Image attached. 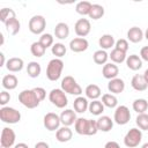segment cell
I'll return each instance as SVG.
<instances>
[{"label":"cell","mask_w":148,"mask_h":148,"mask_svg":"<svg viewBox=\"0 0 148 148\" xmlns=\"http://www.w3.org/2000/svg\"><path fill=\"white\" fill-rule=\"evenodd\" d=\"M74 128L75 132L80 135H95L98 132V127H97V121L94 119H87L83 117H80L76 119L75 124H74Z\"/></svg>","instance_id":"cell-1"},{"label":"cell","mask_w":148,"mask_h":148,"mask_svg":"<svg viewBox=\"0 0 148 148\" xmlns=\"http://www.w3.org/2000/svg\"><path fill=\"white\" fill-rule=\"evenodd\" d=\"M64 69V61L59 58L51 59L46 67V77L50 81H57L60 79Z\"/></svg>","instance_id":"cell-2"},{"label":"cell","mask_w":148,"mask_h":148,"mask_svg":"<svg viewBox=\"0 0 148 148\" xmlns=\"http://www.w3.org/2000/svg\"><path fill=\"white\" fill-rule=\"evenodd\" d=\"M18 102L28 108V109H35L39 105V99L37 98L34 89H24L18 94Z\"/></svg>","instance_id":"cell-3"},{"label":"cell","mask_w":148,"mask_h":148,"mask_svg":"<svg viewBox=\"0 0 148 148\" xmlns=\"http://www.w3.org/2000/svg\"><path fill=\"white\" fill-rule=\"evenodd\" d=\"M60 88H61L66 94H69V95L81 96V94H82V88H81L80 84L76 82V80H75L73 76H71V75H67V76H65V77L61 80Z\"/></svg>","instance_id":"cell-4"},{"label":"cell","mask_w":148,"mask_h":148,"mask_svg":"<svg viewBox=\"0 0 148 148\" xmlns=\"http://www.w3.org/2000/svg\"><path fill=\"white\" fill-rule=\"evenodd\" d=\"M49 99L58 109H64L68 104V98L66 96V92L61 88H54V89H52L49 92Z\"/></svg>","instance_id":"cell-5"},{"label":"cell","mask_w":148,"mask_h":148,"mask_svg":"<svg viewBox=\"0 0 148 148\" xmlns=\"http://www.w3.org/2000/svg\"><path fill=\"white\" fill-rule=\"evenodd\" d=\"M0 119L6 124H16L21 120V113L14 108L2 106L0 109Z\"/></svg>","instance_id":"cell-6"},{"label":"cell","mask_w":148,"mask_h":148,"mask_svg":"<svg viewBox=\"0 0 148 148\" xmlns=\"http://www.w3.org/2000/svg\"><path fill=\"white\" fill-rule=\"evenodd\" d=\"M142 140V131L140 128H131L124 136V145L128 148H135L140 145Z\"/></svg>","instance_id":"cell-7"},{"label":"cell","mask_w":148,"mask_h":148,"mask_svg":"<svg viewBox=\"0 0 148 148\" xmlns=\"http://www.w3.org/2000/svg\"><path fill=\"white\" fill-rule=\"evenodd\" d=\"M29 30L35 35H43L46 27V20L43 15H34L29 20Z\"/></svg>","instance_id":"cell-8"},{"label":"cell","mask_w":148,"mask_h":148,"mask_svg":"<svg viewBox=\"0 0 148 148\" xmlns=\"http://www.w3.org/2000/svg\"><path fill=\"white\" fill-rule=\"evenodd\" d=\"M131 119L130 109L126 105H119L116 108L113 113V121L118 125H126Z\"/></svg>","instance_id":"cell-9"},{"label":"cell","mask_w":148,"mask_h":148,"mask_svg":"<svg viewBox=\"0 0 148 148\" xmlns=\"http://www.w3.org/2000/svg\"><path fill=\"white\" fill-rule=\"evenodd\" d=\"M43 124L47 131H51V132L58 131L60 128V124H61L60 116H58L54 112H47L43 118Z\"/></svg>","instance_id":"cell-10"},{"label":"cell","mask_w":148,"mask_h":148,"mask_svg":"<svg viewBox=\"0 0 148 148\" xmlns=\"http://www.w3.org/2000/svg\"><path fill=\"white\" fill-rule=\"evenodd\" d=\"M15 132L9 128V127H3L1 131V138H0V145L1 147H7V148H12V146H14L15 143Z\"/></svg>","instance_id":"cell-11"},{"label":"cell","mask_w":148,"mask_h":148,"mask_svg":"<svg viewBox=\"0 0 148 148\" xmlns=\"http://www.w3.org/2000/svg\"><path fill=\"white\" fill-rule=\"evenodd\" d=\"M74 30H75V34H76L79 37L84 38V37L90 32V30H91L90 21H89L88 18H79V20L75 22Z\"/></svg>","instance_id":"cell-12"},{"label":"cell","mask_w":148,"mask_h":148,"mask_svg":"<svg viewBox=\"0 0 148 148\" xmlns=\"http://www.w3.org/2000/svg\"><path fill=\"white\" fill-rule=\"evenodd\" d=\"M89 46V43L86 38H82V37H76V38H73L71 42H69V49L73 51V52H76V53H80V52H83L88 49Z\"/></svg>","instance_id":"cell-13"},{"label":"cell","mask_w":148,"mask_h":148,"mask_svg":"<svg viewBox=\"0 0 148 148\" xmlns=\"http://www.w3.org/2000/svg\"><path fill=\"white\" fill-rule=\"evenodd\" d=\"M77 117H76V112L72 109H65L61 113H60V121L62 124V126H71L74 125L76 121Z\"/></svg>","instance_id":"cell-14"},{"label":"cell","mask_w":148,"mask_h":148,"mask_svg":"<svg viewBox=\"0 0 148 148\" xmlns=\"http://www.w3.org/2000/svg\"><path fill=\"white\" fill-rule=\"evenodd\" d=\"M125 89V82L123 79L120 77H116L112 80H109L108 83V90L110 91V94L117 95V94H121Z\"/></svg>","instance_id":"cell-15"},{"label":"cell","mask_w":148,"mask_h":148,"mask_svg":"<svg viewBox=\"0 0 148 148\" xmlns=\"http://www.w3.org/2000/svg\"><path fill=\"white\" fill-rule=\"evenodd\" d=\"M118 73H119V68L116 64L113 62H106L103 68H102V74L105 79L108 80H112V79H116L118 76Z\"/></svg>","instance_id":"cell-16"},{"label":"cell","mask_w":148,"mask_h":148,"mask_svg":"<svg viewBox=\"0 0 148 148\" xmlns=\"http://www.w3.org/2000/svg\"><path fill=\"white\" fill-rule=\"evenodd\" d=\"M131 86L136 91H145L148 88V83L146 82L143 74H135L131 80Z\"/></svg>","instance_id":"cell-17"},{"label":"cell","mask_w":148,"mask_h":148,"mask_svg":"<svg viewBox=\"0 0 148 148\" xmlns=\"http://www.w3.org/2000/svg\"><path fill=\"white\" fill-rule=\"evenodd\" d=\"M24 66V62H23V59L18 58V57H13V58H9L6 62V68L9 71V72H13V73H16V72H20L22 71Z\"/></svg>","instance_id":"cell-18"},{"label":"cell","mask_w":148,"mask_h":148,"mask_svg":"<svg viewBox=\"0 0 148 148\" xmlns=\"http://www.w3.org/2000/svg\"><path fill=\"white\" fill-rule=\"evenodd\" d=\"M145 37V32L139 27H132L127 31V39L132 43H140Z\"/></svg>","instance_id":"cell-19"},{"label":"cell","mask_w":148,"mask_h":148,"mask_svg":"<svg viewBox=\"0 0 148 148\" xmlns=\"http://www.w3.org/2000/svg\"><path fill=\"white\" fill-rule=\"evenodd\" d=\"M73 136V132L68 126H61L58 131H56V139L59 142H68Z\"/></svg>","instance_id":"cell-20"},{"label":"cell","mask_w":148,"mask_h":148,"mask_svg":"<svg viewBox=\"0 0 148 148\" xmlns=\"http://www.w3.org/2000/svg\"><path fill=\"white\" fill-rule=\"evenodd\" d=\"M84 94H86V97L91 99V101H95V99H98V97H101L102 95V90L101 88L95 84V83H90L84 89Z\"/></svg>","instance_id":"cell-21"},{"label":"cell","mask_w":148,"mask_h":148,"mask_svg":"<svg viewBox=\"0 0 148 148\" xmlns=\"http://www.w3.org/2000/svg\"><path fill=\"white\" fill-rule=\"evenodd\" d=\"M88 106H89V102H88V98L87 97H83V96H77L74 102H73V108H74V111L77 112V113H83L88 110Z\"/></svg>","instance_id":"cell-22"},{"label":"cell","mask_w":148,"mask_h":148,"mask_svg":"<svg viewBox=\"0 0 148 148\" xmlns=\"http://www.w3.org/2000/svg\"><path fill=\"white\" fill-rule=\"evenodd\" d=\"M54 36L58 39H66L69 36V27L65 22H59L54 27Z\"/></svg>","instance_id":"cell-23"},{"label":"cell","mask_w":148,"mask_h":148,"mask_svg":"<svg viewBox=\"0 0 148 148\" xmlns=\"http://www.w3.org/2000/svg\"><path fill=\"white\" fill-rule=\"evenodd\" d=\"M96 121H97L98 131L109 132V131H111L112 127H113V120H112L109 116H101Z\"/></svg>","instance_id":"cell-24"},{"label":"cell","mask_w":148,"mask_h":148,"mask_svg":"<svg viewBox=\"0 0 148 148\" xmlns=\"http://www.w3.org/2000/svg\"><path fill=\"white\" fill-rule=\"evenodd\" d=\"M126 66L131 71H139L142 67V59L138 54H131L126 58Z\"/></svg>","instance_id":"cell-25"},{"label":"cell","mask_w":148,"mask_h":148,"mask_svg":"<svg viewBox=\"0 0 148 148\" xmlns=\"http://www.w3.org/2000/svg\"><path fill=\"white\" fill-rule=\"evenodd\" d=\"M114 44H116L114 37L112 35H110V34H104L98 39V45L101 46L102 50H109V49L113 47Z\"/></svg>","instance_id":"cell-26"},{"label":"cell","mask_w":148,"mask_h":148,"mask_svg":"<svg viewBox=\"0 0 148 148\" xmlns=\"http://www.w3.org/2000/svg\"><path fill=\"white\" fill-rule=\"evenodd\" d=\"M5 27L8 34H10L12 36H15L21 29V23L16 17H13L5 22Z\"/></svg>","instance_id":"cell-27"},{"label":"cell","mask_w":148,"mask_h":148,"mask_svg":"<svg viewBox=\"0 0 148 148\" xmlns=\"http://www.w3.org/2000/svg\"><path fill=\"white\" fill-rule=\"evenodd\" d=\"M18 80L14 74H7L2 77V87L6 90H13L17 87Z\"/></svg>","instance_id":"cell-28"},{"label":"cell","mask_w":148,"mask_h":148,"mask_svg":"<svg viewBox=\"0 0 148 148\" xmlns=\"http://www.w3.org/2000/svg\"><path fill=\"white\" fill-rule=\"evenodd\" d=\"M88 110L92 116H101L104 111V104L102 103V101H98V99L91 101L89 103Z\"/></svg>","instance_id":"cell-29"},{"label":"cell","mask_w":148,"mask_h":148,"mask_svg":"<svg viewBox=\"0 0 148 148\" xmlns=\"http://www.w3.org/2000/svg\"><path fill=\"white\" fill-rule=\"evenodd\" d=\"M40 72H42V67H40V65L37 61L28 62V65H27V73H28V75L30 77H32V79L38 77Z\"/></svg>","instance_id":"cell-30"},{"label":"cell","mask_w":148,"mask_h":148,"mask_svg":"<svg viewBox=\"0 0 148 148\" xmlns=\"http://www.w3.org/2000/svg\"><path fill=\"white\" fill-rule=\"evenodd\" d=\"M109 58L111 59V61H112L113 64L117 65V64H121V62L126 61L127 56H126L125 52H123V51H120V50H117V49H113V50L111 51V53L109 54Z\"/></svg>","instance_id":"cell-31"},{"label":"cell","mask_w":148,"mask_h":148,"mask_svg":"<svg viewBox=\"0 0 148 148\" xmlns=\"http://www.w3.org/2000/svg\"><path fill=\"white\" fill-rule=\"evenodd\" d=\"M92 59H94V62L95 64H97V65H105L106 64V61H108V59H109V54H108V52L105 51V50H97V51H95L94 52V54H92Z\"/></svg>","instance_id":"cell-32"},{"label":"cell","mask_w":148,"mask_h":148,"mask_svg":"<svg viewBox=\"0 0 148 148\" xmlns=\"http://www.w3.org/2000/svg\"><path fill=\"white\" fill-rule=\"evenodd\" d=\"M102 103L104 104V106L110 108V109H114L118 106V98L116 97V95L113 94H104L102 96Z\"/></svg>","instance_id":"cell-33"},{"label":"cell","mask_w":148,"mask_h":148,"mask_svg":"<svg viewBox=\"0 0 148 148\" xmlns=\"http://www.w3.org/2000/svg\"><path fill=\"white\" fill-rule=\"evenodd\" d=\"M91 6H92V3L89 2V1H80V2H77L76 6H75V12H76L77 14L82 15V16L89 15L90 9H91Z\"/></svg>","instance_id":"cell-34"},{"label":"cell","mask_w":148,"mask_h":148,"mask_svg":"<svg viewBox=\"0 0 148 148\" xmlns=\"http://www.w3.org/2000/svg\"><path fill=\"white\" fill-rule=\"evenodd\" d=\"M133 110L139 114V113H145L148 109V102L145 98H136L133 104H132Z\"/></svg>","instance_id":"cell-35"},{"label":"cell","mask_w":148,"mask_h":148,"mask_svg":"<svg viewBox=\"0 0 148 148\" xmlns=\"http://www.w3.org/2000/svg\"><path fill=\"white\" fill-rule=\"evenodd\" d=\"M103 15H104V7L98 5V3H94L91 6V9H90V13H89L88 16L90 18H92V20H98Z\"/></svg>","instance_id":"cell-36"},{"label":"cell","mask_w":148,"mask_h":148,"mask_svg":"<svg viewBox=\"0 0 148 148\" xmlns=\"http://www.w3.org/2000/svg\"><path fill=\"white\" fill-rule=\"evenodd\" d=\"M135 124L141 131H148V114L146 112L139 113L135 118Z\"/></svg>","instance_id":"cell-37"},{"label":"cell","mask_w":148,"mask_h":148,"mask_svg":"<svg viewBox=\"0 0 148 148\" xmlns=\"http://www.w3.org/2000/svg\"><path fill=\"white\" fill-rule=\"evenodd\" d=\"M45 51L46 49L39 43V42H34L30 46V52L34 57H37V58H40L45 54Z\"/></svg>","instance_id":"cell-38"},{"label":"cell","mask_w":148,"mask_h":148,"mask_svg":"<svg viewBox=\"0 0 148 148\" xmlns=\"http://www.w3.org/2000/svg\"><path fill=\"white\" fill-rule=\"evenodd\" d=\"M51 52H52L53 56H56V58H59L60 59L61 57H64L66 54L67 49H66L65 44H62V43H56L51 47Z\"/></svg>","instance_id":"cell-39"},{"label":"cell","mask_w":148,"mask_h":148,"mask_svg":"<svg viewBox=\"0 0 148 148\" xmlns=\"http://www.w3.org/2000/svg\"><path fill=\"white\" fill-rule=\"evenodd\" d=\"M13 17H16V14H15V12H14L12 8L5 7V8H2V9L0 10V21H1V22L5 23L7 20L13 18Z\"/></svg>","instance_id":"cell-40"},{"label":"cell","mask_w":148,"mask_h":148,"mask_svg":"<svg viewBox=\"0 0 148 148\" xmlns=\"http://www.w3.org/2000/svg\"><path fill=\"white\" fill-rule=\"evenodd\" d=\"M53 40H54V37L51 35V34H43V35H40V37H39V43L45 47V49H47V47H52L53 46Z\"/></svg>","instance_id":"cell-41"},{"label":"cell","mask_w":148,"mask_h":148,"mask_svg":"<svg viewBox=\"0 0 148 148\" xmlns=\"http://www.w3.org/2000/svg\"><path fill=\"white\" fill-rule=\"evenodd\" d=\"M114 49L120 50V51H123V52H125V53H126V52H127V50H128V42H127L126 39H124V38H120V39L116 40Z\"/></svg>","instance_id":"cell-42"},{"label":"cell","mask_w":148,"mask_h":148,"mask_svg":"<svg viewBox=\"0 0 148 148\" xmlns=\"http://www.w3.org/2000/svg\"><path fill=\"white\" fill-rule=\"evenodd\" d=\"M34 91H35L37 98L39 99V102H42V101L45 99V97H46V90H45L44 88H42V87H36V88H34Z\"/></svg>","instance_id":"cell-43"},{"label":"cell","mask_w":148,"mask_h":148,"mask_svg":"<svg viewBox=\"0 0 148 148\" xmlns=\"http://www.w3.org/2000/svg\"><path fill=\"white\" fill-rule=\"evenodd\" d=\"M9 101H10V94L7 90H2L0 92V104L2 106H5Z\"/></svg>","instance_id":"cell-44"},{"label":"cell","mask_w":148,"mask_h":148,"mask_svg":"<svg viewBox=\"0 0 148 148\" xmlns=\"http://www.w3.org/2000/svg\"><path fill=\"white\" fill-rule=\"evenodd\" d=\"M140 57L142 60L148 61V46H143L140 51Z\"/></svg>","instance_id":"cell-45"},{"label":"cell","mask_w":148,"mask_h":148,"mask_svg":"<svg viewBox=\"0 0 148 148\" xmlns=\"http://www.w3.org/2000/svg\"><path fill=\"white\" fill-rule=\"evenodd\" d=\"M104 148H121V147H120V145H119L118 142H116V141H108V142L105 143Z\"/></svg>","instance_id":"cell-46"},{"label":"cell","mask_w":148,"mask_h":148,"mask_svg":"<svg viewBox=\"0 0 148 148\" xmlns=\"http://www.w3.org/2000/svg\"><path fill=\"white\" fill-rule=\"evenodd\" d=\"M35 148H50V146L44 141H39L35 145Z\"/></svg>","instance_id":"cell-47"},{"label":"cell","mask_w":148,"mask_h":148,"mask_svg":"<svg viewBox=\"0 0 148 148\" xmlns=\"http://www.w3.org/2000/svg\"><path fill=\"white\" fill-rule=\"evenodd\" d=\"M14 148H29V146L27 143H24V142H18V143H16L14 146Z\"/></svg>","instance_id":"cell-48"},{"label":"cell","mask_w":148,"mask_h":148,"mask_svg":"<svg viewBox=\"0 0 148 148\" xmlns=\"http://www.w3.org/2000/svg\"><path fill=\"white\" fill-rule=\"evenodd\" d=\"M0 58H1V61H0V66H3V65H6L5 64V54L1 52L0 53Z\"/></svg>","instance_id":"cell-49"},{"label":"cell","mask_w":148,"mask_h":148,"mask_svg":"<svg viewBox=\"0 0 148 148\" xmlns=\"http://www.w3.org/2000/svg\"><path fill=\"white\" fill-rule=\"evenodd\" d=\"M143 77H145V80H146V82L148 83V68L145 71V73H143Z\"/></svg>","instance_id":"cell-50"},{"label":"cell","mask_w":148,"mask_h":148,"mask_svg":"<svg viewBox=\"0 0 148 148\" xmlns=\"http://www.w3.org/2000/svg\"><path fill=\"white\" fill-rule=\"evenodd\" d=\"M145 38H146V39L148 40V28H147V29L145 30Z\"/></svg>","instance_id":"cell-51"},{"label":"cell","mask_w":148,"mask_h":148,"mask_svg":"<svg viewBox=\"0 0 148 148\" xmlns=\"http://www.w3.org/2000/svg\"><path fill=\"white\" fill-rule=\"evenodd\" d=\"M141 148H148V142H146V143H143Z\"/></svg>","instance_id":"cell-52"},{"label":"cell","mask_w":148,"mask_h":148,"mask_svg":"<svg viewBox=\"0 0 148 148\" xmlns=\"http://www.w3.org/2000/svg\"><path fill=\"white\" fill-rule=\"evenodd\" d=\"M0 37H1V45H2V44H3V35L0 34Z\"/></svg>","instance_id":"cell-53"},{"label":"cell","mask_w":148,"mask_h":148,"mask_svg":"<svg viewBox=\"0 0 148 148\" xmlns=\"http://www.w3.org/2000/svg\"><path fill=\"white\" fill-rule=\"evenodd\" d=\"M1 148H7V147H1Z\"/></svg>","instance_id":"cell-54"}]
</instances>
